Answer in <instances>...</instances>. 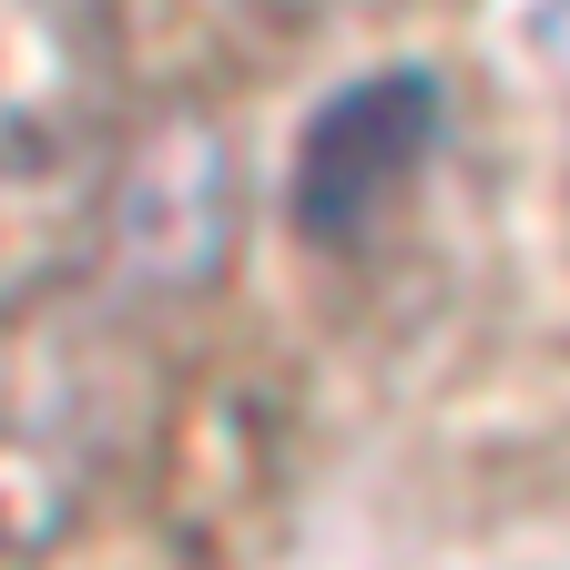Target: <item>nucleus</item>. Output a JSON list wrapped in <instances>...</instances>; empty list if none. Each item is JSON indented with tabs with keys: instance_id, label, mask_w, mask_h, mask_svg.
<instances>
[{
	"instance_id": "obj_4",
	"label": "nucleus",
	"mask_w": 570,
	"mask_h": 570,
	"mask_svg": "<svg viewBox=\"0 0 570 570\" xmlns=\"http://www.w3.org/2000/svg\"><path fill=\"white\" fill-rule=\"evenodd\" d=\"M428 154H439V82L428 71H377V82L336 92L296 154V235L326 255L367 245Z\"/></svg>"
},
{
	"instance_id": "obj_2",
	"label": "nucleus",
	"mask_w": 570,
	"mask_h": 570,
	"mask_svg": "<svg viewBox=\"0 0 570 570\" xmlns=\"http://www.w3.org/2000/svg\"><path fill=\"white\" fill-rule=\"evenodd\" d=\"M122 122V0H0V174H61Z\"/></svg>"
},
{
	"instance_id": "obj_1",
	"label": "nucleus",
	"mask_w": 570,
	"mask_h": 570,
	"mask_svg": "<svg viewBox=\"0 0 570 570\" xmlns=\"http://www.w3.org/2000/svg\"><path fill=\"white\" fill-rule=\"evenodd\" d=\"M142 285L82 265L0 306V540L41 550L92 510V489L154 439V346Z\"/></svg>"
},
{
	"instance_id": "obj_3",
	"label": "nucleus",
	"mask_w": 570,
	"mask_h": 570,
	"mask_svg": "<svg viewBox=\"0 0 570 570\" xmlns=\"http://www.w3.org/2000/svg\"><path fill=\"white\" fill-rule=\"evenodd\" d=\"M225 245H235V154L204 112H174L112 164L92 265L142 296H194V285H214Z\"/></svg>"
},
{
	"instance_id": "obj_5",
	"label": "nucleus",
	"mask_w": 570,
	"mask_h": 570,
	"mask_svg": "<svg viewBox=\"0 0 570 570\" xmlns=\"http://www.w3.org/2000/svg\"><path fill=\"white\" fill-rule=\"evenodd\" d=\"M275 21H296V31H336V21H356V11H377V0H265Z\"/></svg>"
}]
</instances>
